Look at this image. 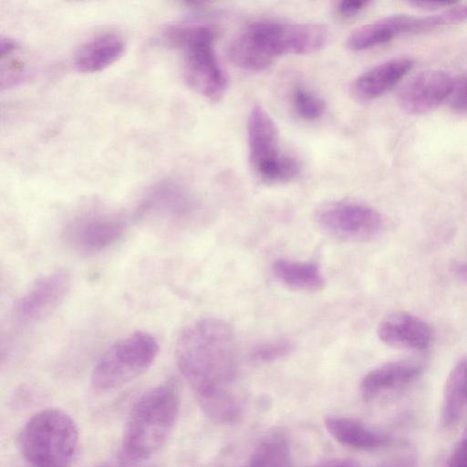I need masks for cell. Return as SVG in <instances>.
Returning a JSON list of instances; mask_svg holds the SVG:
<instances>
[{
    "label": "cell",
    "mask_w": 467,
    "mask_h": 467,
    "mask_svg": "<svg viewBox=\"0 0 467 467\" xmlns=\"http://www.w3.org/2000/svg\"><path fill=\"white\" fill-rule=\"evenodd\" d=\"M175 358L203 413L216 423L235 421L242 409L231 391L237 375V348L230 326L214 317L194 321L180 334Z\"/></svg>",
    "instance_id": "1"
},
{
    "label": "cell",
    "mask_w": 467,
    "mask_h": 467,
    "mask_svg": "<svg viewBox=\"0 0 467 467\" xmlns=\"http://www.w3.org/2000/svg\"><path fill=\"white\" fill-rule=\"evenodd\" d=\"M450 99L451 107L454 110L467 112V77L458 82H454Z\"/></svg>",
    "instance_id": "24"
},
{
    "label": "cell",
    "mask_w": 467,
    "mask_h": 467,
    "mask_svg": "<svg viewBox=\"0 0 467 467\" xmlns=\"http://www.w3.org/2000/svg\"><path fill=\"white\" fill-rule=\"evenodd\" d=\"M453 273L459 280L467 283V260L457 263L453 266Z\"/></svg>",
    "instance_id": "29"
},
{
    "label": "cell",
    "mask_w": 467,
    "mask_h": 467,
    "mask_svg": "<svg viewBox=\"0 0 467 467\" xmlns=\"http://www.w3.org/2000/svg\"><path fill=\"white\" fill-rule=\"evenodd\" d=\"M291 104L296 114L305 120H316L325 112L324 100L302 85H296L291 93Z\"/></svg>",
    "instance_id": "22"
},
{
    "label": "cell",
    "mask_w": 467,
    "mask_h": 467,
    "mask_svg": "<svg viewBox=\"0 0 467 467\" xmlns=\"http://www.w3.org/2000/svg\"><path fill=\"white\" fill-rule=\"evenodd\" d=\"M467 406V357L451 370L444 385L440 422L444 428L453 425Z\"/></svg>",
    "instance_id": "19"
},
{
    "label": "cell",
    "mask_w": 467,
    "mask_h": 467,
    "mask_svg": "<svg viewBox=\"0 0 467 467\" xmlns=\"http://www.w3.org/2000/svg\"><path fill=\"white\" fill-rule=\"evenodd\" d=\"M180 405L179 392L172 384H161L144 392L127 417L118 466L136 467L161 451L174 430Z\"/></svg>",
    "instance_id": "2"
},
{
    "label": "cell",
    "mask_w": 467,
    "mask_h": 467,
    "mask_svg": "<svg viewBox=\"0 0 467 467\" xmlns=\"http://www.w3.org/2000/svg\"><path fill=\"white\" fill-rule=\"evenodd\" d=\"M421 371L422 365L416 360L405 359L385 363L364 376L360 383L361 395L365 400H374L410 383Z\"/></svg>",
    "instance_id": "16"
},
{
    "label": "cell",
    "mask_w": 467,
    "mask_h": 467,
    "mask_svg": "<svg viewBox=\"0 0 467 467\" xmlns=\"http://www.w3.org/2000/svg\"><path fill=\"white\" fill-rule=\"evenodd\" d=\"M410 5L418 8L426 10H437L440 8H447L456 4L451 1H410Z\"/></svg>",
    "instance_id": "27"
},
{
    "label": "cell",
    "mask_w": 467,
    "mask_h": 467,
    "mask_svg": "<svg viewBox=\"0 0 467 467\" xmlns=\"http://www.w3.org/2000/svg\"><path fill=\"white\" fill-rule=\"evenodd\" d=\"M378 335L388 346L412 350L428 348L432 339L430 326L406 312H396L386 317L379 326Z\"/></svg>",
    "instance_id": "14"
},
{
    "label": "cell",
    "mask_w": 467,
    "mask_h": 467,
    "mask_svg": "<svg viewBox=\"0 0 467 467\" xmlns=\"http://www.w3.org/2000/svg\"><path fill=\"white\" fill-rule=\"evenodd\" d=\"M379 467H416V463L410 456H400L383 462Z\"/></svg>",
    "instance_id": "28"
},
{
    "label": "cell",
    "mask_w": 467,
    "mask_h": 467,
    "mask_svg": "<svg viewBox=\"0 0 467 467\" xmlns=\"http://www.w3.org/2000/svg\"><path fill=\"white\" fill-rule=\"evenodd\" d=\"M328 36L327 29L321 25L257 21L232 40L227 53L236 67L261 71L280 56L306 55L320 50Z\"/></svg>",
    "instance_id": "3"
},
{
    "label": "cell",
    "mask_w": 467,
    "mask_h": 467,
    "mask_svg": "<svg viewBox=\"0 0 467 467\" xmlns=\"http://www.w3.org/2000/svg\"><path fill=\"white\" fill-rule=\"evenodd\" d=\"M408 57L384 61L359 75L350 86V94L358 101H371L396 86L413 67Z\"/></svg>",
    "instance_id": "13"
},
{
    "label": "cell",
    "mask_w": 467,
    "mask_h": 467,
    "mask_svg": "<svg viewBox=\"0 0 467 467\" xmlns=\"http://www.w3.org/2000/svg\"><path fill=\"white\" fill-rule=\"evenodd\" d=\"M217 28L206 23H191L172 27L168 36L182 49L183 77L197 94L211 101L220 100L228 79L214 51Z\"/></svg>",
    "instance_id": "5"
},
{
    "label": "cell",
    "mask_w": 467,
    "mask_h": 467,
    "mask_svg": "<svg viewBox=\"0 0 467 467\" xmlns=\"http://www.w3.org/2000/svg\"><path fill=\"white\" fill-rule=\"evenodd\" d=\"M159 352L156 338L135 331L112 344L93 368L90 382L99 394L114 392L143 374Z\"/></svg>",
    "instance_id": "6"
},
{
    "label": "cell",
    "mask_w": 467,
    "mask_h": 467,
    "mask_svg": "<svg viewBox=\"0 0 467 467\" xmlns=\"http://www.w3.org/2000/svg\"><path fill=\"white\" fill-rule=\"evenodd\" d=\"M70 286V275L65 270L41 276L16 301L14 324L26 327L47 317L63 303Z\"/></svg>",
    "instance_id": "10"
},
{
    "label": "cell",
    "mask_w": 467,
    "mask_h": 467,
    "mask_svg": "<svg viewBox=\"0 0 467 467\" xmlns=\"http://www.w3.org/2000/svg\"><path fill=\"white\" fill-rule=\"evenodd\" d=\"M448 467H467V428L451 453Z\"/></svg>",
    "instance_id": "25"
},
{
    "label": "cell",
    "mask_w": 467,
    "mask_h": 467,
    "mask_svg": "<svg viewBox=\"0 0 467 467\" xmlns=\"http://www.w3.org/2000/svg\"><path fill=\"white\" fill-rule=\"evenodd\" d=\"M273 271L279 281L294 289L317 291L324 285L320 270L312 263L282 258L274 263Z\"/></svg>",
    "instance_id": "20"
},
{
    "label": "cell",
    "mask_w": 467,
    "mask_h": 467,
    "mask_svg": "<svg viewBox=\"0 0 467 467\" xmlns=\"http://www.w3.org/2000/svg\"><path fill=\"white\" fill-rule=\"evenodd\" d=\"M195 207L192 192L175 181H162L155 184L145 195L137 216H155L166 219H179L190 214Z\"/></svg>",
    "instance_id": "12"
},
{
    "label": "cell",
    "mask_w": 467,
    "mask_h": 467,
    "mask_svg": "<svg viewBox=\"0 0 467 467\" xmlns=\"http://www.w3.org/2000/svg\"><path fill=\"white\" fill-rule=\"evenodd\" d=\"M247 140L251 166L265 182H288L300 173L299 161L280 153L278 129L259 104L254 105L248 115Z\"/></svg>",
    "instance_id": "7"
},
{
    "label": "cell",
    "mask_w": 467,
    "mask_h": 467,
    "mask_svg": "<svg viewBox=\"0 0 467 467\" xmlns=\"http://www.w3.org/2000/svg\"><path fill=\"white\" fill-rule=\"evenodd\" d=\"M325 426L337 442L354 449L374 451L389 443V438L386 435L349 418L327 417Z\"/></svg>",
    "instance_id": "18"
},
{
    "label": "cell",
    "mask_w": 467,
    "mask_h": 467,
    "mask_svg": "<svg viewBox=\"0 0 467 467\" xmlns=\"http://www.w3.org/2000/svg\"><path fill=\"white\" fill-rule=\"evenodd\" d=\"M291 453L280 431L267 434L252 451L245 467H291Z\"/></svg>",
    "instance_id": "21"
},
{
    "label": "cell",
    "mask_w": 467,
    "mask_h": 467,
    "mask_svg": "<svg viewBox=\"0 0 467 467\" xmlns=\"http://www.w3.org/2000/svg\"><path fill=\"white\" fill-rule=\"evenodd\" d=\"M453 87V79L444 71H421L400 88L398 103L408 114L422 115L435 109L450 98Z\"/></svg>",
    "instance_id": "11"
},
{
    "label": "cell",
    "mask_w": 467,
    "mask_h": 467,
    "mask_svg": "<svg viewBox=\"0 0 467 467\" xmlns=\"http://www.w3.org/2000/svg\"><path fill=\"white\" fill-rule=\"evenodd\" d=\"M318 225L330 235L346 241H367L382 228V218L373 208L351 201L327 202L317 209Z\"/></svg>",
    "instance_id": "8"
},
{
    "label": "cell",
    "mask_w": 467,
    "mask_h": 467,
    "mask_svg": "<svg viewBox=\"0 0 467 467\" xmlns=\"http://www.w3.org/2000/svg\"><path fill=\"white\" fill-rule=\"evenodd\" d=\"M415 31L416 16H388L356 28L348 36L347 47L352 51H362L385 44L401 35H413Z\"/></svg>",
    "instance_id": "17"
},
{
    "label": "cell",
    "mask_w": 467,
    "mask_h": 467,
    "mask_svg": "<svg viewBox=\"0 0 467 467\" xmlns=\"http://www.w3.org/2000/svg\"><path fill=\"white\" fill-rule=\"evenodd\" d=\"M294 344L287 338H278L261 343L252 349L251 359L254 362L268 363L278 360L293 351Z\"/></svg>",
    "instance_id": "23"
},
{
    "label": "cell",
    "mask_w": 467,
    "mask_h": 467,
    "mask_svg": "<svg viewBox=\"0 0 467 467\" xmlns=\"http://www.w3.org/2000/svg\"><path fill=\"white\" fill-rule=\"evenodd\" d=\"M78 445L77 423L54 408L32 415L17 437L19 452L28 467H70Z\"/></svg>",
    "instance_id": "4"
},
{
    "label": "cell",
    "mask_w": 467,
    "mask_h": 467,
    "mask_svg": "<svg viewBox=\"0 0 467 467\" xmlns=\"http://www.w3.org/2000/svg\"><path fill=\"white\" fill-rule=\"evenodd\" d=\"M125 48V41L119 33L101 32L87 39L76 49L73 64L81 73L99 72L119 60Z\"/></svg>",
    "instance_id": "15"
},
{
    "label": "cell",
    "mask_w": 467,
    "mask_h": 467,
    "mask_svg": "<svg viewBox=\"0 0 467 467\" xmlns=\"http://www.w3.org/2000/svg\"><path fill=\"white\" fill-rule=\"evenodd\" d=\"M122 217L101 212H89L70 219L63 229L66 244L75 252L94 254L115 244L124 234Z\"/></svg>",
    "instance_id": "9"
},
{
    "label": "cell",
    "mask_w": 467,
    "mask_h": 467,
    "mask_svg": "<svg viewBox=\"0 0 467 467\" xmlns=\"http://www.w3.org/2000/svg\"><path fill=\"white\" fill-rule=\"evenodd\" d=\"M369 5L368 1L344 0L337 5V13L344 18H351Z\"/></svg>",
    "instance_id": "26"
}]
</instances>
